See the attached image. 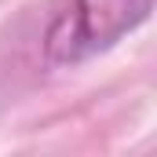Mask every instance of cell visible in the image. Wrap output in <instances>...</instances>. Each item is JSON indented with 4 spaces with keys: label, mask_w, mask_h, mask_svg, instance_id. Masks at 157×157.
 <instances>
[{
    "label": "cell",
    "mask_w": 157,
    "mask_h": 157,
    "mask_svg": "<svg viewBox=\"0 0 157 157\" xmlns=\"http://www.w3.org/2000/svg\"><path fill=\"white\" fill-rule=\"evenodd\" d=\"M150 11L154 0H70L44 37V55L51 66H80L139 29Z\"/></svg>",
    "instance_id": "1"
}]
</instances>
